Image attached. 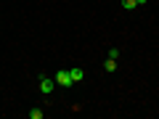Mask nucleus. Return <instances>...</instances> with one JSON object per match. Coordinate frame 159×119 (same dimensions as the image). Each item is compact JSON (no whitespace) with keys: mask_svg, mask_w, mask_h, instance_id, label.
Returning <instances> with one entry per match:
<instances>
[{"mask_svg":"<svg viewBox=\"0 0 159 119\" xmlns=\"http://www.w3.org/2000/svg\"><path fill=\"white\" fill-rule=\"evenodd\" d=\"M53 79H56V85H58V87H72V85H74L72 77H69V69H58Z\"/></svg>","mask_w":159,"mask_h":119,"instance_id":"1","label":"nucleus"},{"mask_svg":"<svg viewBox=\"0 0 159 119\" xmlns=\"http://www.w3.org/2000/svg\"><path fill=\"white\" fill-rule=\"evenodd\" d=\"M69 77H72V82H82L85 79V72L82 69H69Z\"/></svg>","mask_w":159,"mask_h":119,"instance_id":"3","label":"nucleus"},{"mask_svg":"<svg viewBox=\"0 0 159 119\" xmlns=\"http://www.w3.org/2000/svg\"><path fill=\"white\" fill-rule=\"evenodd\" d=\"M103 72H109V74H111V72H117V61H114V58H109V61L103 64Z\"/></svg>","mask_w":159,"mask_h":119,"instance_id":"4","label":"nucleus"},{"mask_svg":"<svg viewBox=\"0 0 159 119\" xmlns=\"http://www.w3.org/2000/svg\"><path fill=\"white\" fill-rule=\"evenodd\" d=\"M109 58H114V61H117V58H119V48H111V51H109Z\"/></svg>","mask_w":159,"mask_h":119,"instance_id":"7","label":"nucleus"},{"mask_svg":"<svg viewBox=\"0 0 159 119\" xmlns=\"http://www.w3.org/2000/svg\"><path fill=\"white\" fill-rule=\"evenodd\" d=\"M53 87H56V79H51V77H40V93H45V95H51L53 93Z\"/></svg>","mask_w":159,"mask_h":119,"instance_id":"2","label":"nucleus"},{"mask_svg":"<svg viewBox=\"0 0 159 119\" xmlns=\"http://www.w3.org/2000/svg\"><path fill=\"white\" fill-rule=\"evenodd\" d=\"M122 8L125 11H133V8H138V0H122Z\"/></svg>","mask_w":159,"mask_h":119,"instance_id":"5","label":"nucleus"},{"mask_svg":"<svg viewBox=\"0 0 159 119\" xmlns=\"http://www.w3.org/2000/svg\"><path fill=\"white\" fill-rule=\"evenodd\" d=\"M29 119H43V108H32L29 111Z\"/></svg>","mask_w":159,"mask_h":119,"instance_id":"6","label":"nucleus"}]
</instances>
